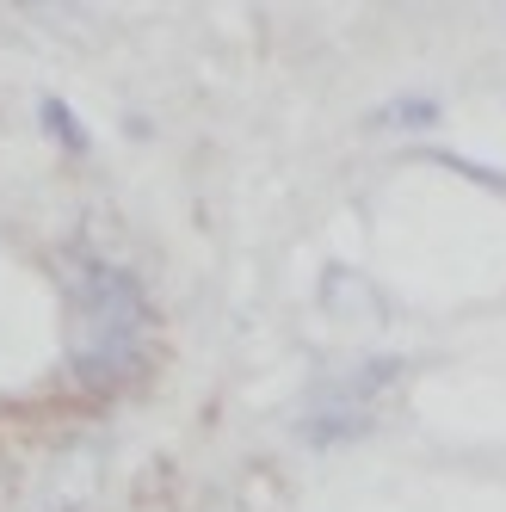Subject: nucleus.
<instances>
[{
    "instance_id": "obj_1",
    "label": "nucleus",
    "mask_w": 506,
    "mask_h": 512,
    "mask_svg": "<svg viewBox=\"0 0 506 512\" xmlns=\"http://www.w3.org/2000/svg\"><path fill=\"white\" fill-rule=\"evenodd\" d=\"M81 321L87 334L75 346V377L99 395L124 389L136 364L149 358V334H155V309L142 297V284L124 266L81 260Z\"/></svg>"
},
{
    "instance_id": "obj_2",
    "label": "nucleus",
    "mask_w": 506,
    "mask_h": 512,
    "mask_svg": "<svg viewBox=\"0 0 506 512\" xmlns=\"http://www.w3.org/2000/svg\"><path fill=\"white\" fill-rule=\"evenodd\" d=\"M432 124H439L432 99H389L383 112H371V130H432Z\"/></svg>"
},
{
    "instance_id": "obj_3",
    "label": "nucleus",
    "mask_w": 506,
    "mask_h": 512,
    "mask_svg": "<svg viewBox=\"0 0 506 512\" xmlns=\"http://www.w3.org/2000/svg\"><path fill=\"white\" fill-rule=\"evenodd\" d=\"M44 130L62 142L68 155H87V130H81L75 118H68V105H62V99H44Z\"/></svg>"
}]
</instances>
